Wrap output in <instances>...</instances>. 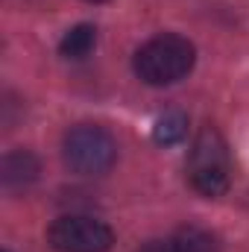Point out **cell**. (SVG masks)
<instances>
[{
    "mask_svg": "<svg viewBox=\"0 0 249 252\" xmlns=\"http://www.w3.org/2000/svg\"><path fill=\"white\" fill-rule=\"evenodd\" d=\"M196 47L179 32H161L144 41L132 59V67L147 85H173L193 70Z\"/></svg>",
    "mask_w": 249,
    "mask_h": 252,
    "instance_id": "cell-1",
    "label": "cell"
},
{
    "mask_svg": "<svg viewBox=\"0 0 249 252\" xmlns=\"http://www.w3.org/2000/svg\"><path fill=\"white\" fill-rule=\"evenodd\" d=\"M187 179H190V188L208 199L223 196L229 190L232 156H229L226 138L211 124H205L193 138V147L187 156Z\"/></svg>",
    "mask_w": 249,
    "mask_h": 252,
    "instance_id": "cell-2",
    "label": "cell"
},
{
    "mask_svg": "<svg viewBox=\"0 0 249 252\" xmlns=\"http://www.w3.org/2000/svg\"><path fill=\"white\" fill-rule=\"evenodd\" d=\"M62 158L79 176H103L118 158V144L109 129L97 124H79L64 132Z\"/></svg>",
    "mask_w": 249,
    "mask_h": 252,
    "instance_id": "cell-3",
    "label": "cell"
},
{
    "mask_svg": "<svg viewBox=\"0 0 249 252\" xmlns=\"http://www.w3.org/2000/svg\"><path fill=\"white\" fill-rule=\"evenodd\" d=\"M47 244L56 252H109L115 244V232L97 217L64 214L50 223Z\"/></svg>",
    "mask_w": 249,
    "mask_h": 252,
    "instance_id": "cell-4",
    "label": "cell"
},
{
    "mask_svg": "<svg viewBox=\"0 0 249 252\" xmlns=\"http://www.w3.org/2000/svg\"><path fill=\"white\" fill-rule=\"evenodd\" d=\"M38 158L30 150H12L3 156V170H0V182L6 190L27 188L38 179Z\"/></svg>",
    "mask_w": 249,
    "mask_h": 252,
    "instance_id": "cell-5",
    "label": "cell"
},
{
    "mask_svg": "<svg viewBox=\"0 0 249 252\" xmlns=\"http://www.w3.org/2000/svg\"><path fill=\"white\" fill-rule=\"evenodd\" d=\"M97 44V30L91 24H76L73 30H67L59 41V53L64 59H85Z\"/></svg>",
    "mask_w": 249,
    "mask_h": 252,
    "instance_id": "cell-6",
    "label": "cell"
},
{
    "mask_svg": "<svg viewBox=\"0 0 249 252\" xmlns=\"http://www.w3.org/2000/svg\"><path fill=\"white\" fill-rule=\"evenodd\" d=\"M173 247L176 252H217L220 250V241L214 232L208 229H199V226H182L173 232Z\"/></svg>",
    "mask_w": 249,
    "mask_h": 252,
    "instance_id": "cell-7",
    "label": "cell"
},
{
    "mask_svg": "<svg viewBox=\"0 0 249 252\" xmlns=\"http://www.w3.org/2000/svg\"><path fill=\"white\" fill-rule=\"evenodd\" d=\"M187 135V118L185 112H164L156 126H153V138L158 144H179Z\"/></svg>",
    "mask_w": 249,
    "mask_h": 252,
    "instance_id": "cell-8",
    "label": "cell"
},
{
    "mask_svg": "<svg viewBox=\"0 0 249 252\" xmlns=\"http://www.w3.org/2000/svg\"><path fill=\"white\" fill-rule=\"evenodd\" d=\"M138 252H176V247H173V241L167 238V241H150V244H144Z\"/></svg>",
    "mask_w": 249,
    "mask_h": 252,
    "instance_id": "cell-9",
    "label": "cell"
},
{
    "mask_svg": "<svg viewBox=\"0 0 249 252\" xmlns=\"http://www.w3.org/2000/svg\"><path fill=\"white\" fill-rule=\"evenodd\" d=\"M88 3H106V0H88Z\"/></svg>",
    "mask_w": 249,
    "mask_h": 252,
    "instance_id": "cell-10",
    "label": "cell"
},
{
    "mask_svg": "<svg viewBox=\"0 0 249 252\" xmlns=\"http://www.w3.org/2000/svg\"><path fill=\"white\" fill-rule=\"evenodd\" d=\"M6 252H9V250H6Z\"/></svg>",
    "mask_w": 249,
    "mask_h": 252,
    "instance_id": "cell-11",
    "label": "cell"
}]
</instances>
